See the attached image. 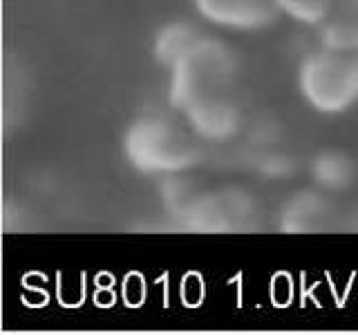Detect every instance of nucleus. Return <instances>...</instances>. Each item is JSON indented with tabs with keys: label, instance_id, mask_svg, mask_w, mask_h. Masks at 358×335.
Returning a JSON list of instances; mask_svg holds the SVG:
<instances>
[{
	"label": "nucleus",
	"instance_id": "f257e3e1",
	"mask_svg": "<svg viewBox=\"0 0 358 335\" xmlns=\"http://www.w3.org/2000/svg\"><path fill=\"white\" fill-rule=\"evenodd\" d=\"M157 56L171 72V105L201 139H229L242 119V76L235 54L186 22L166 27Z\"/></svg>",
	"mask_w": 358,
	"mask_h": 335
},
{
	"label": "nucleus",
	"instance_id": "f03ea898",
	"mask_svg": "<svg viewBox=\"0 0 358 335\" xmlns=\"http://www.w3.org/2000/svg\"><path fill=\"white\" fill-rule=\"evenodd\" d=\"M298 89L320 114H343L358 103V52L318 43L298 65Z\"/></svg>",
	"mask_w": 358,
	"mask_h": 335
},
{
	"label": "nucleus",
	"instance_id": "7ed1b4c3",
	"mask_svg": "<svg viewBox=\"0 0 358 335\" xmlns=\"http://www.w3.org/2000/svg\"><path fill=\"white\" fill-rule=\"evenodd\" d=\"M190 126L166 117L145 114L128 128L123 137V150L128 161L141 172L159 174L186 170L197 159V148L190 139Z\"/></svg>",
	"mask_w": 358,
	"mask_h": 335
},
{
	"label": "nucleus",
	"instance_id": "20e7f679",
	"mask_svg": "<svg viewBox=\"0 0 358 335\" xmlns=\"http://www.w3.org/2000/svg\"><path fill=\"white\" fill-rule=\"evenodd\" d=\"M197 14L233 31H257L275 25L282 16L275 0H193Z\"/></svg>",
	"mask_w": 358,
	"mask_h": 335
},
{
	"label": "nucleus",
	"instance_id": "39448f33",
	"mask_svg": "<svg viewBox=\"0 0 358 335\" xmlns=\"http://www.w3.org/2000/svg\"><path fill=\"white\" fill-rule=\"evenodd\" d=\"M318 43L358 52V0H334L327 20L318 27Z\"/></svg>",
	"mask_w": 358,
	"mask_h": 335
},
{
	"label": "nucleus",
	"instance_id": "423d86ee",
	"mask_svg": "<svg viewBox=\"0 0 358 335\" xmlns=\"http://www.w3.org/2000/svg\"><path fill=\"white\" fill-rule=\"evenodd\" d=\"M327 206L320 197L313 195H300L298 201L289 206L287 215H285V223L289 230H318L322 223L327 221Z\"/></svg>",
	"mask_w": 358,
	"mask_h": 335
},
{
	"label": "nucleus",
	"instance_id": "0eeeda50",
	"mask_svg": "<svg viewBox=\"0 0 358 335\" xmlns=\"http://www.w3.org/2000/svg\"><path fill=\"white\" fill-rule=\"evenodd\" d=\"M282 16H289L302 25L318 29L327 20L334 0H275Z\"/></svg>",
	"mask_w": 358,
	"mask_h": 335
},
{
	"label": "nucleus",
	"instance_id": "6e6552de",
	"mask_svg": "<svg viewBox=\"0 0 358 335\" xmlns=\"http://www.w3.org/2000/svg\"><path fill=\"white\" fill-rule=\"evenodd\" d=\"M313 172L324 188H347L352 179V163L343 154H324L318 159Z\"/></svg>",
	"mask_w": 358,
	"mask_h": 335
}]
</instances>
